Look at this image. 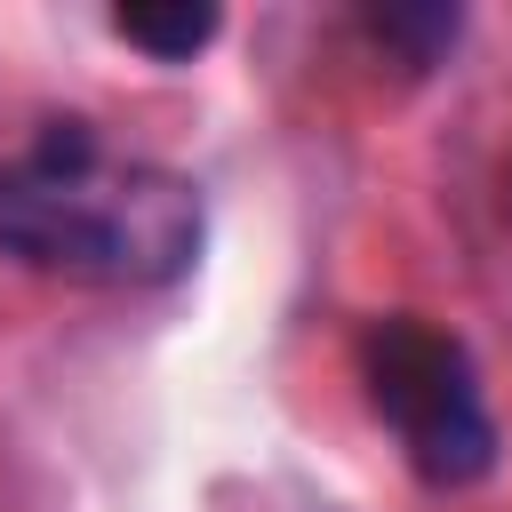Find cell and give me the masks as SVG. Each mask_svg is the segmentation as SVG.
I'll return each instance as SVG.
<instances>
[{
  "label": "cell",
  "mask_w": 512,
  "mask_h": 512,
  "mask_svg": "<svg viewBox=\"0 0 512 512\" xmlns=\"http://www.w3.org/2000/svg\"><path fill=\"white\" fill-rule=\"evenodd\" d=\"M216 8H192V0H176V8H120L112 16V32L128 40V48H144V56H160V64H184V56H200L208 40H216Z\"/></svg>",
  "instance_id": "3"
},
{
  "label": "cell",
  "mask_w": 512,
  "mask_h": 512,
  "mask_svg": "<svg viewBox=\"0 0 512 512\" xmlns=\"http://www.w3.org/2000/svg\"><path fill=\"white\" fill-rule=\"evenodd\" d=\"M192 176L112 152L96 128H48L0 160V256L80 288H168L200 256Z\"/></svg>",
  "instance_id": "1"
},
{
  "label": "cell",
  "mask_w": 512,
  "mask_h": 512,
  "mask_svg": "<svg viewBox=\"0 0 512 512\" xmlns=\"http://www.w3.org/2000/svg\"><path fill=\"white\" fill-rule=\"evenodd\" d=\"M376 24V40H400L408 48V64H432L456 32H464V16L456 8H384V16H368Z\"/></svg>",
  "instance_id": "4"
},
{
  "label": "cell",
  "mask_w": 512,
  "mask_h": 512,
  "mask_svg": "<svg viewBox=\"0 0 512 512\" xmlns=\"http://www.w3.org/2000/svg\"><path fill=\"white\" fill-rule=\"evenodd\" d=\"M360 384L424 488H472L496 472V416H488L464 336L416 312H392L360 336Z\"/></svg>",
  "instance_id": "2"
}]
</instances>
